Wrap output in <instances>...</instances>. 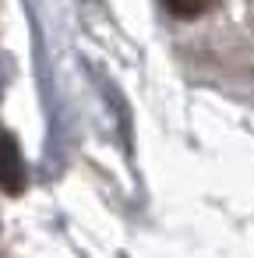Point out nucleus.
<instances>
[{
    "mask_svg": "<svg viewBox=\"0 0 254 258\" xmlns=\"http://www.w3.org/2000/svg\"><path fill=\"white\" fill-rule=\"evenodd\" d=\"M162 4H166V11H170L173 18L194 22V18H201V15L212 8V0H162Z\"/></svg>",
    "mask_w": 254,
    "mask_h": 258,
    "instance_id": "1",
    "label": "nucleus"
},
{
    "mask_svg": "<svg viewBox=\"0 0 254 258\" xmlns=\"http://www.w3.org/2000/svg\"><path fill=\"white\" fill-rule=\"evenodd\" d=\"M15 177H22V170L15 163V149H11V142H0V184H4L8 191H15L18 187Z\"/></svg>",
    "mask_w": 254,
    "mask_h": 258,
    "instance_id": "2",
    "label": "nucleus"
}]
</instances>
